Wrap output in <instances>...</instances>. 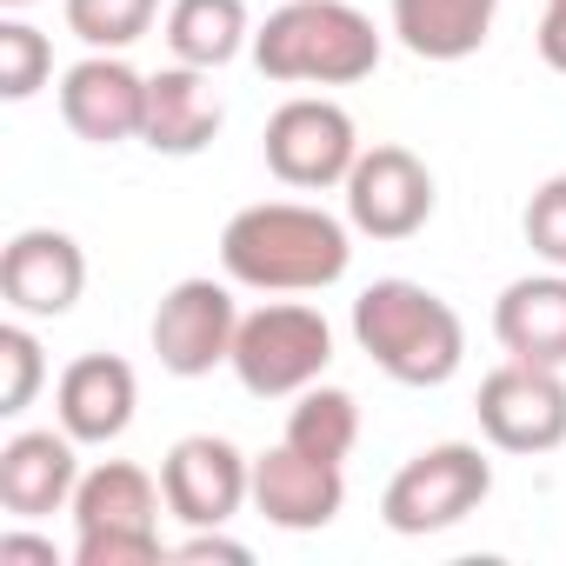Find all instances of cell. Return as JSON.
I'll use <instances>...</instances> for the list:
<instances>
[{
    "instance_id": "28",
    "label": "cell",
    "mask_w": 566,
    "mask_h": 566,
    "mask_svg": "<svg viewBox=\"0 0 566 566\" xmlns=\"http://www.w3.org/2000/svg\"><path fill=\"white\" fill-rule=\"evenodd\" d=\"M0 559H41V566H54L61 553H54V539H34V533L8 526V533H0Z\"/></svg>"
},
{
    "instance_id": "4",
    "label": "cell",
    "mask_w": 566,
    "mask_h": 566,
    "mask_svg": "<svg viewBox=\"0 0 566 566\" xmlns=\"http://www.w3.org/2000/svg\"><path fill=\"white\" fill-rule=\"evenodd\" d=\"M160 480L134 460H101L74 486V566H154L160 546Z\"/></svg>"
},
{
    "instance_id": "13",
    "label": "cell",
    "mask_w": 566,
    "mask_h": 566,
    "mask_svg": "<svg viewBox=\"0 0 566 566\" xmlns=\"http://www.w3.org/2000/svg\"><path fill=\"white\" fill-rule=\"evenodd\" d=\"M347 506V473L334 460H314L301 447H266L253 453V513L280 533H321Z\"/></svg>"
},
{
    "instance_id": "6",
    "label": "cell",
    "mask_w": 566,
    "mask_h": 566,
    "mask_svg": "<svg viewBox=\"0 0 566 566\" xmlns=\"http://www.w3.org/2000/svg\"><path fill=\"white\" fill-rule=\"evenodd\" d=\"M493 493V460L473 447V440H440V447H420L380 493V520L407 539H427V533H447L460 520H473Z\"/></svg>"
},
{
    "instance_id": "5",
    "label": "cell",
    "mask_w": 566,
    "mask_h": 566,
    "mask_svg": "<svg viewBox=\"0 0 566 566\" xmlns=\"http://www.w3.org/2000/svg\"><path fill=\"white\" fill-rule=\"evenodd\" d=\"M227 367H233V380L253 400H294L314 380H327V367H334V327L307 301H266V307L240 314Z\"/></svg>"
},
{
    "instance_id": "18",
    "label": "cell",
    "mask_w": 566,
    "mask_h": 566,
    "mask_svg": "<svg viewBox=\"0 0 566 566\" xmlns=\"http://www.w3.org/2000/svg\"><path fill=\"white\" fill-rule=\"evenodd\" d=\"M493 340L506 360H533V367H566V273H520L513 287H500L493 301Z\"/></svg>"
},
{
    "instance_id": "11",
    "label": "cell",
    "mask_w": 566,
    "mask_h": 566,
    "mask_svg": "<svg viewBox=\"0 0 566 566\" xmlns=\"http://www.w3.org/2000/svg\"><path fill=\"white\" fill-rule=\"evenodd\" d=\"M160 493L180 526H227L240 506H253V460L220 433H187L160 460Z\"/></svg>"
},
{
    "instance_id": "14",
    "label": "cell",
    "mask_w": 566,
    "mask_h": 566,
    "mask_svg": "<svg viewBox=\"0 0 566 566\" xmlns=\"http://www.w3.org/2000/svg\"><path fill=\"white\" fill-rule=\"evenodd\" d=\"M61 120L87 147H120L140 140L147 127V74L127 67L120 54H87L61 74Z\"/></svg>"
},
{
    "instance_id": "17",
    "label": "cell",
    "mask_w": 566,
    "mask_h": 566,
    "mask_svg": "<svg viewBox=\"0 0 566 566\" xmlns=\"http://www.w3.org/2000/svg\"><path fill=\"white\" fill-rule=\"evenodd\" d=\"M134 407H140V380L120 354H81L54 380V420L81 447H114L134 427Z\"/></svg>"
},
{
    "instance_id": "12",
    "label": "cell",
    "mask_w": 566,
    "mask_h": 566,
    "mask_svg": "<svg viewBox=\"0 0 566 566\" xmlns=\"http://www.w3.org/2000/svg\"><path fill=\"white\" fill-rule=\"evenodd\" d=\"M87 294V253L61 227H21L0 253V301L21 321H61Z\"/></svg>"
},
{
    "instance_id": "25",
    "label": "cell",
    "mask_w": 566,
    "mask_h": 566,
    "mask_svg": "<svg viewBox=\"0 0 566 566\" xmlns=\"http://www.w3.org/2000/svg\"><path fill=\"white\" fill-rule=\"evenodd\" d=\"M520 233H526V247H533L546 266L566 273V174H553V180L533 187V200H526V213H520Z\"/></svg>"
},
{
    "instance_id": "7",
    "label": "cell",
    "mask_w": 566,
    "mask_h": 566,
    "mask_svg": "<svg viewBox=\"0 0 566 566\" xmlns=\"http://www.w3.org/2000/svg\"><path fill=\"white\" fill-rule=\"evenodd\" d=\"M260 154H266V174L294 193H327V187H347L354 160H360V127L340 101L327 94H294L280 101L266 134H260Z\"/></svg>"
},
{
    "instance_id": "26",
    "label": "cell",
    "mask_w": 566,
    "mask_h": 566,
    "mask_svg": "<svg viewBox=\"0 0 566 566\" xmlns=\"http://www.w3.org/2000/svg\"><path fill=\"white\" fill-rule=\"evenodd\" d=\"M167 559H233V566H247V559H253V546L227 539L220 526H193L180 546H167Z\"/></svg>"
},
{
    "instance_id": "8",
    "label": "cell",
    "mask_w": 566,
    "mask_h": 566,
    "mask_svg": "<svg viewBox=\"0 0 566 566\" xmlns=\"http://www.w3.org/2000/svg\"><path fill=\"white\" fill-rule=\"evenodd\" d=\"M480 433L500 453H559L566 447V367H533V360H500L480 394H473Z\"/></svg>"
},
{
    "instance_id": "23",
    "label": "cell",
    "mask_w": 566,
    "mask_h": 566,
    "mask_svg": "<svg viewBox=\"0 0 566 566\" xmlns=\"http://www.w3.org/2000/svg\"><path fill=\"white\" fill-rule=\"evenodd\" d=\"M54 81V41L34 28V21H21V14H8L0 21V101H34L41 87Z\"/></svg>"
},
{
    "instance_id": "2",
    "label": "cell",
    "mask_w": 566,
    "mask_h": 566,
    "mask_svg": "<svg viewBox=\"0 0 566 566\" xmlns=\"http://www.w3.org/2000/svg\"><path fill=\"white\" fill-rule=\"evenodd\" d=\"M380 54L387 41L354 0H280L253 28V67L280 87H354Z\"/></svg>"
},
{
    "instance_id": "3",
    "label": "cell",
    "mask_w": 566,
    "mask_h": 566,
    "mask_svg": "<svg viewBox=\"0 0 566 566\" xmlns=\"http://www.w3.org/2000/svg\"><path fill=\"white\" fill-rule=\"evenodd\" d=\"M354 347L394 387H447L467 360V327L433 287L394 273L354 301Z\"/></svg>"
},
{
    "instance_id": "29",
    "label": "cell",
    "mask_w": 566,
    "mask_h": 566,
    "mask_svg": "<svg viewBox=\"0 0 566 566\" xmlns=\"http://www.w3.org/2000/svg\"><path fill=\"white\" fill-rule=\"evenodd\" d=\"M0 8H14V14H21V8H34V0H0Z\"/></svg>"
},
{
    "instance_id": "24",
    "label": "cell",
    "mask_w": 566,
    "mask_h": 566,
    "mask_svg": "<svg viewBox=\"0 0 566 566\" xmlns=\"http://www.w3.org/2000/svg\"><path fill=\"white\" fill-rule=\"evenodd\" d=\"M41 380H48V354H41V340H34V327L14 314L8 327H0V413H28L34 407V394H41Z\"/></svg>"
},
{
    "instance_id": "21",
    "label": "cell",
    "mask_w": 566,
    "mask_h": 566,
    "mask_svg": "<svg viewBox=\"0 0 566 566\" xmlns=\"http://www.w3.org/2000/svg\"><path fill=\"white\" fill-rule=\"evenodd\" d=\"M280 440L301 447V453H314V460L347 467V453L360 447V400H354L347 387L314 380L307 394H294V407H287V433H280Z\"/></svg>"
},
{
    "instance_id": "16",
    "label": "cell",
    "mask_w": 566,
    "mask_h": 566,
    "mask_svg": "<svg viewBox=\"0 0 566 566\" xmlns=\"http://www.w3.org/2000/svg\"><path fill=\"white\" fill-rule=\"evenodd\" d=\"M220 127H227V101H220L207 67L174 61V67L147 74V127H140V140L154 154L193 160V154H207L220 140Z\"/></svg>"
},
{
    "instance_id": "19",
    "label": "cell",
    "mask_w": 566,
    "mask_h": 566,
    "mask_svg": "<svg viewBox=\"0 0 566 566\" xmlns=\"http://www.w3.org/2000/svg\"><path fill=\"white\" fill-rule=\"evenodd\" d=\"M493 21L500 0H394V41L433 67L473 61L493 41Z\"/></svg>"
},
{
    "instance_id": "22",
    "label": "cell",
    "mask_w": 566,
    "mask_h": 566,
    "mask_svg": "<svg viewBox=\"0 0 566 566\" xmlns=\"http://www.w3.org/2000/svg\"><path fill=\"white\" fill-rule=\"evenodd\" d=\"M61 8H67V34L87 54H127L160 21V0H61Z\"/></svg>"
},
{
    "instance_id": "1",
    "label": "cell",
    "mask_w": 566,
    "mask_h": 566,
    "mask_svg": "<svg viewBox=\"0 0 566 566\" xmlns=\"http://www.w3.org/2000/svg\"><path fill=\"white\" fill-rule=\"evenodd\" d=\"M354 266V220L307 200H253L220 227V273L247 294H327Z\"/></svg>"
},
{
    "instance_id": "27",
    "label": "cell",
    "mask_w": 566,
    "mask_h": 566,
    "mask_svg": "<svg viewBox=\"0 0 566 566\" xmlns=\"http://www.w3.org/2000/svg\"><path fill=\"white\" fill-rule=\"evenodd\" d=\"M533 48H539V61L553 74H566V0H546V14L533 28Z\"/></svg>"
},
{
    "instance_id": "20",
    "label": "cell",
    "mask_w": 566,
    "mask_h": 566,
    "mask_svg": "<svg viewBox=\"0 0 566 566\" xmlns=\"http://www.w3.org/2000/svg\"><path fill=\"white\" fill-rule=\"evenodd\" d=\"M167 54L187 61V67H207V74L253 54L247 0H174L167 8Z\"/></svg>"
},
{
    "instance_id": "9",
    "label": "cell",
    "mask_w": 566,
    "mask_h": 566,
    "mask_svg": "<svg viewBox=\"0 0 566 566\" xmlns=\"http://www.w3.org/2000/svg\"><path fill=\"white\" fill-rule=\"evenodd\" d=\"M233 334H240V301H233V280H174L154 307V360L174 374V380H207L213 367L233 360Z\"/></svg>"
},
{
    "instance_id": "15",
    "label": "cell",
    "mask_w": 566,
    "mask_h": 566,
    "mask_svg": "<svg viewBox=\"0 0 566 566\" xmlns=\"http://www.w3.org/2000/svg\"><path fill=\"white\" fill-rule=\"evenodd\" d=\"M81 486V440L67 427H21L0 447V506L14 520H48L74 506Z\"/></svg>"
},
{
    "instance_id": "10",
    "label": "cell",
    "mask_w": 566,
    "mask_h": 566,
    "mask_svg": "<svg viewBox=\"0 0 566 566\" xmlns=\"http://www.w3.org/2000/svg\"><path fill=\"white\" fill-rule=\"evenodd\" d=\"M347 220L367 240H413L433 220V174L413 147H360L354 174H347Z\"/></svg>"
}]
</instances>
